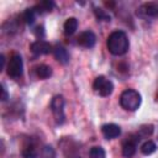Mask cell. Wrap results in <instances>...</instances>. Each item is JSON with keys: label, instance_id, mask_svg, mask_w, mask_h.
Returning a JSON list of instances; mask_svg holds the SVG:
<instances>
[{"label": "cell", "instance_id": "obj_1", "mask_svg": "<svg viewBox=\"0 0 158 158\" xmlns=\"http://www.w3.org/2000/svg\"><path fill=\"white\" fill-rule=\"evenodd\" d=\"M107 49L114 56H123L130 47V42L127 35L123 31H114L109 35L106 41Z\"/></svg>", "mask_w": 158, "mask_h": 158}, {"label": "cell", "instance_id": "obj_2", "mask_svg": "<svg viewBox=\"0 0 158 158\" xmlns=\"http://www.w3.org/2000/svg\"><path fill=\"white\" fill-rule=\"evenodd\" d=\"M141 94L133 89H126L120 95V105L126 111H136L141 106Z\"/></svg>", "mask_w": 158, "mask_h": 158}, {"label": "cell", "instance_id": "obj_3", "mask_svg": "<svg viewBox=\"0 0 158 158\" xmlns=\"http://www.w3.org/2000/svg\"><path fill=\"white\" fill-rule=\"evenodd\" d=\"M6 73L12 79H19L22 77L23 73V62L19 53H12L7 65H6Z\"/></svg>", "mask_w": 158, "mask_h": 158}, {"label": "cell", "instance_id": "obj_4", "mask_svg": "<svg viewBox=\"0 0 158 158\" xmlns=\"http://www.w3.org/2000/svg\"><path fill=\"white\" fill-rule=\"evenodd\" d=\"M64 104H65V100L63 95H54L51 101V111L53 114V117L57 125H62L65 121Z\"/></svg>", "mask_w": 158, "mask_h": 158}, {"label": "cell", "instance_id": "obj_5", "mask_svg": "<svg viewBox=\"0 0 158 158\" xmlns=\"http://www.w3.org/2000/svg\"><path fill=\"white\" fill-rule=\"evenodd\" d=\"M93 89L96 94L105 98V96L111 95V93L114 91V84L110 79L105 78L104 75H99L95 78L93 83Z\"/></svg>", "mask_w": 158, "mask_h": 158}, {"label": "cell", "instance_id": "obj_6", "mask_svg": "<svg viewBox=\"0 0 158 158\" xmlns=\"http://www.w3.org/2000/svg\"><path fill=\"white\" fill-rule=\"evenodd\" d=\"M139 137L137 133H131L123 142H122V156L125 158H131L135 156L137 151V144L139 142Z\"/></svg>", "mask_w": 158, "mask_h": 158}, {"label": "cell", "instance_id": "obj_7", "mask_svg": "<svg viewBox=\"0 0 158 158\" xmlns=\"http://www.w3.org/2000/svg\"><path fill=\"white\" fill-rule=\"evenodd\" d=\"M137 15L143 16V17H158V2L156 1H149L142 4L137 9Z\"/></svg>", "mask_w": 158, "mask_h": 158}, {"label": "cell", "instance_id": "obj_8", "mask_svg": "<svg viewBox=\"0 0 158 158\" xmlns=\"http://www.w3.org/2000/svg\"><path fill=\"white\" fill-rule=\"evenodd\" d=\"M77 43L84 48H91L96 43V36L93 31H84L77 37Z\"/></svg>", "mask_w": 158, "mask_h": 158}, {"label": "cell", "instance_id": "obj_9", "mask_svg": "<svg viewBox=\"0 0 158 158\" xmlns=\"http://www.w3.org/2000/svg\"><path fill=\"white\" fill-rule=\"evenodd\" d=\"M30 49L32 53H35L37 56H42V54H48L52 51V46L47 41L37 40L30 44Z\"/></svg>", "mask_w": 158, "mask_h": 158}, {"label": "cell", "instance_id": "obj_10", "mask_svg": "<svg viewBox=\"0 0 158 158\" xmlns=\"http://www.w3.org/2000/svg\"><path fill=\"white\" fill-rule=\"evenodd\" d=\"M101 132L106 139H114L121 135V128L116 123H105L101 126Z\"/></svg>", "mask_w": 158, "mask_h": 158}, {"label": "cell", "instance_id": "obj_11", "mask_svg": "<svg viewBox=\"0 0 158 158\" xmlns=\"http://www.w3.org/2000/svg\"><path fill=\"white\" fill-rule=\"evenodd\" d=\"M53 54H54V57H56V59L59 62V63H62V64H67V63H69V53H68V51L63 47V46H56L54 48H53Z\"/></svg>", "mask_w": 158, "mask_h": 158}, {"label": "cell", "instance_id": "obj_12", "mask_svg": "<svg viewBox=\"0 0 158 158\" xmlns=\"http://www.w3.org/2000/svg\"><path fill=\"white\" fill-rule=\"evenodd\" d=\"M56 4L51 0H43V1H40L38 4H36V6L33 7L37 12V15H42V14H47V12H51L53 9H54Z\"/></svg>", "mask_w": 158, "mask_h": 158}, {"label": "cell", "instance_id": "obj_13", "mask_svg": "<svg viewBox=\"0 0 158 158\" xmlns=\"http://www.w3.org/2000/svg\"><path fill=\"white\" fill-rule=\"evenodd\" d=\"M63 28H64V35H65V36H72V35H74L75 31H77V28H78V20H77L75 17H69V19H67L65 22H64Z\"/></svg>", "mask_w": 158, "mask_h": 158}, {"label": "cell", "instance_id": "obj_14", "mask_svg": "<svg viewBox=\"0 0 158 158\" xmlns=\"http://www.w3.org/2000/svg\"><path fill=\"white\" fill-rule=\"evenodd\" d=\"M37 148L33 142H27L22 148V157L23 158H37Z\"/></svg>", "mask_w": 158, "mask_h": 158}, {"label": "cell", "instance_id": "obj_15", "mask_svg": "<svg viewBox=\"0 0 158 158\" xmlns=\"http://www.w3.org/2000/svg\"><path fill=\"white\" fill-rule=\"evenodd\" d=\"M36 75L40 79H47L52 75V68L47 64H40L36 67Z\"/></svg>", "mask_w": 158, "mask_h": 158}, {"label": "cell", "instance_id": "obj_16", "mask_svg": "<svg viewBox=\"0 0 158 158\" xmlns=\"http://www.w3.org/2000/svg\"><path fill=\"white\" fill-rule=\"evenodd\" d=\"M36 16H37V12H36V10H35L33 7L26 9V10L22 12V15H21L22 21H23L26 25H32V23L35 22V20H36Z\"/></svg>", "mask_w": 158, "mask_h": 158}, {"label": "cell", "instance_id": "obj_17", "mask_svg": "<svg viewBox=\"0 0 158 158\" xmlns=\"http://www.w3.org/2000/svg\"><path fill=\"white\" fill-rule=\"evenodd\" d=\"M156 149H157V144L153 142V141H151V139H147L144 143H142V146H141V152H142V154H144V156H151L152 153H154L156 152Z\"/></svg>", "mask_w": 158, "mask_h": 158}, {"label": "cell", "instance_id": "obj_18", "mask_svg": "<svg viewBox=\"0 0 158 158\" xmlns=\"http://www.w3.org/2000/svg\"><path fill=\"white\" fill-rule=\"evenodd\" d=\"M153 125H142L139 128H138V131H137V135H138V137L139 138H147V137H149L152 133H153Z\"/></svg>", "mask_w": 158, "mask_h": 158}, {"label": "cell", "instance_id": "obj_19", "mask_svg": "<svg viewBox=\"0 0 158 158\" xmlns=\"http://www.w3.org/2000/svg\"><path fill=\"white\" fill-rule=\"evenodd\" d=\"M105 157L106 154L102 147L95 146V147H91L89 151V158H105Z\"/></svg>", "mask_w": 158, "mask_h": 158}, {"label": "cell", "instance_id": "obj_20", "mask_svg": "<svg viewBox=\"0 0 158 158\" xmlns=\"http://www.w3.org/2000/svg\"><path fill=\"white\" fill-rule=\"evenodd\" d=\"M41 158H56V151L52 146H43L41 148Z\"/></svg>", "mask_w": 158, "mask_h": 158}, {"label": "cell", "instance_id": "obj_21", "mask_svg": "<svg viewBox=\"0 0 158 158\" xmlns=\"http://www.w3.org/2000/svg\"><path fill=\"white\" fill-rule=\"evenodd\" d=\"M94 14H95V16H96V19L98 20H102V21H110V15L105 11V10H101V9H98V7H95L94 9Z\"/></svg>", "mask_w": 158, "mask_h": 158}, {"label": "cell", "instance_id": "obj_22", "mask_svg": "<svg viewBox=\"0 0 158 158\" xmlns=\"http://www.w3.org/2000/svg\"><path fill=\"white\" fill-rule=\"evenodd\" d=\"M35 35L37 36L38 40H42L43 36H44V28H43V26H37L35 28Z\"/></svg>", "mask_w": 158, "mask_h": 158}, {"label": "cell", "instance_id": "obj_23", "mask_svg": "<svg viewBox=\"0 0 158 158\" xmlns=\"http://www.w3.org/2000/svg\"><path fill=\"white\" fill-rule=\"evenodd\" d=\"M1 91H2V95H1V100L2 101H6L9 99V94H7V90H6V86L5 84L1 85Z\"/></svg>", "mask_w": 158, "mask_h": 158}, {"label": "cell", "instance_id": "obj_24", "mask_svg": "<svg viewBox=\"0 0 158 158\" xmlns=\"http://www.w3.org/2000/svg\"><path fill=\"white\" fill-rule=\"evenodd\" d=\"M0 62H1V70H4V68H5V57H4V54H1L0 56Z\"/></svg>", "mask_w": 158, "mask_h": 158}, {"label": "cell", "instance_id": "obj_25", "mask_svg": "<svg viewBox=\"0 0 158 158\" xmlns=\"http://www.w3.org/2000/svg\"><path fill=\"white\" fill-rule=\"evenodd\" d=\"M156 101L158 102V91H157V94H156Z\"/></svg>", "mask_w": 158, "mask_h": 158}]
</instances>
